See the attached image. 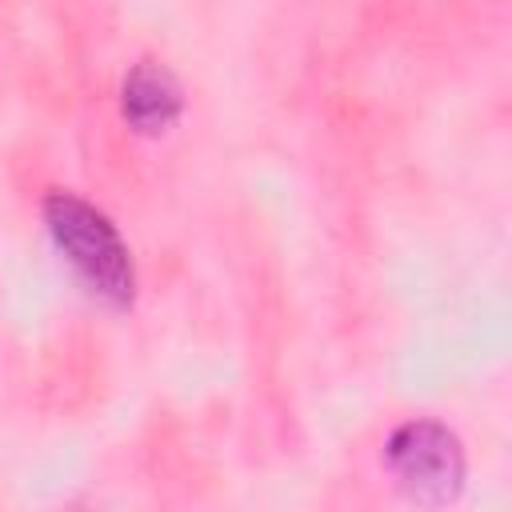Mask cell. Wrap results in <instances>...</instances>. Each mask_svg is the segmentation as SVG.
Masks as SVG:
<instances>
[{"label":"cell","mask_w":512,"mask_h":512,"mask_svg":"<svg viewBox=\"0 0 512 512\" xmlns=\"http://www.w3.org/2000/svg\"><path fill=\"white\" fill-rule=\"evenodd\" d=\"M180 112V88L160 64H140L124 80V116L136 132H164Z\"/></svg>","instance_id":"3"},{"label":"cell","mask_w":512,"mask_h":512,"mask_svg":"<svg viewBox=\"0 0 512 512\" xmlns=\"http://www.w3.org/2000/svg\"><path fill=\"white\" fill-rule=\"evenodd\" d=\"M44 220L52 228L56 248L68 256V264L84 276V284L112 300V304H128L132 300V260L128 248L120 244L116 228L84 200L68 196V192H52L44 200Z\"/></svg>","instance_id":"1"},{"label":"cell","mask_w":512,"mask_h":512,"mask_svg":"<svg viewBox=\"0 0 512 512\" xmlns=\"http://www.w3.org/2000/svg\"><path fill=\"white\" fill-rule=\"evenodd\" d=\"M388 464L404 492L424 504L452 500L464 480V452L456 436L432 420H412L396 428L388 440Z\"/></svg>","instance_id":"2"}]
</instances>
